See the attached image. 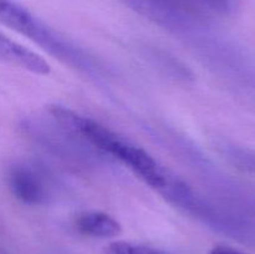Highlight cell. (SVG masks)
Segmentation results:
<instances>
[{"mask_svg": "<svg viewBox=\"0 0 255 254\" xmlns=\"http://www.w3.org/2000/svg\"><path fill=\"white\" fill-rule=\"evenodd\" d=\"M49 114L97 153L124 164L154 191L159 192L163 189L171 179L173 173L164 168L163 164L159 163L146 149L105 125L61 105L50 106Z\"/></svg>", "mask_w": 255, "mask_h": 254, "instance_id": "obj_1", "label": "cell"}, {"mask_svg": "<svg viewBox=\"0 0 255 254\" xmlns=\"http://www.w3.org/2000/svg\"><path fill=\"white\" fill-rule=\"evenodd\" d=\"M0 24L27 37L62 64L90 76L101 77L104 67L92 55L52 29L15 0H0Z\"/></svg>", "mask_w": 255, "mask_h": 254, "instance_id": "obj_2", "label": "cell"}, {"mask_svg": "<svg viewBox=\"0 0 255 254\" xmlns=\"http://www.w3.org/2000/svg\"><path fill=\"white\" fill-rule=\"evenodd\" d=\"M22 129L35 143L69 164L85 167L92 163L97 156L101 157V154L52 117L50 121L40 119L25 120Z\"/></svg>", "mask_w": 255, "mask_h": 254, "instance_id": "obj_3", "label": "cell"}, {"mask_svg": "<svg viewBox=\"0 0 255 254\" xmlns=\"http://www.w3.org/2000/svg\"><path fill=\"white\" fill-rule=\"evenodd\" d=\"M136 14L176 34H192L209 20L192 0H120Z\"/></svg>", "mask_w": 255, "mask_h": 254, "instance_id": "obj_4", "label": "cell"}, {"mask_svg": "<svg viewBox=\"0 0 255 254\" xmlns=\"http://www.w3.org/2000/svg\"><path fill=\"white\" fill-rule=\"evenodd\" d=\"M6 183L12 196L26 206H44L55 197L56 184L46 168L29 159L14 162L7 168Z\"/></svg>", "mask_w": 255, "mask_h": 254, "instance_id": "obj_5", "label": "cell"}, {"mask_svg": "<svg viewBox=\"0 0 255 254\" xmlns=\"http://www.w3.org/2000/svg\"><path fill=\"white\" fill-rule=\"evenodd\" d=\"M0 61L36 75H47L50 66L40 55L0 31Z\"/></svg>", "mask_w": 255, "mask_h": 254, "instance_id": "obj_6", "label": "cell"}, {"mask_svg": "<svg viewBox=\"0 0 255 254\" xmlns=\"http://www.w3.org/2000/svg\"><path fill=\"white\" fill-rule=\"evenodd\" d=\"M77 232L91 238L110 239L122 233V227L116 219L104 212L90 211L81 213L75 221Z\"/></svg>", "mask_w": 255, "mask_h": 254, "instance_id": "obj_7", "label": "cell"}, {"mask_svg": "<svg viewBox=\"0 0 255 254\" xmlns=\"http://www.w3.org/2000/svg\"><path fill=\"white\" fill-rule=\"evenodd\" d=\"M218 149L222 156L239 171L255 173V151L239 146L233 142H219Z\"/></svg>", "mask_w": 255, "mask_h": 254, "instance_id": "obj_8", "label": "cell"}, {"mask_svg": "<svg viewBox=\"0 0 255 254\" xmlns=\"http://www.w3.org/2000/svg\"><path fill=\"white\" fill-rule=\"evenodd\" d=\"M192 2L209 20H213L234 16L241 9L242 0H192Z\"/></svg>", "mask_w": 255, "mask_h": 254, "instance_id": "obj_9", "label": "cell"}, {"mask_svg": "<svg viewBox=\"0 0 255 254\" xmlns=\"http://www.w3.org/2000/svg\"><path fill=\"white\" fill-rule=\"evenodd\" d=\"M107 254H167L166 252L131 242H115L107 247Z\"/></svg>", "mask_w": 255, "mask_h": 254, "instance_id": "obj_10", "label": "cell"}, {"mask_svg": "<svg viewBox=\"0 0 255 254\" xmlns=\"http://www.w3.org/2000/svg\"><path fill=\"white\" fill-rule=\"evenodd\" d=\"M209 254H244L239 249L233 248L229 246H218L213 249Z\"/></svg>", "mask_w": 255, "mask_h": 254, "instance_id": "obj_11", "label": "cell"}]
</instances>
